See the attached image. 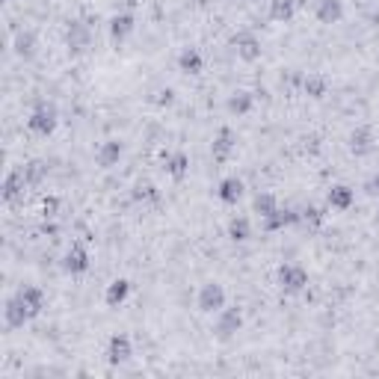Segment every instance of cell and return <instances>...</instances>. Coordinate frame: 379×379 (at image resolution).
<instances>
[{
    "label": "cell",
    "mask_w": 379,
    "mask_h": 379,
    "mask_svg": "<svg viewBox=\"0 0 379 379\" xmlns=\"http://www.w3.org/2000/svg\"><path fill=\"white\" fill-rule=\"evenodd\" d=\"M59 124V113L54 104H36L33 113L27 116V131L36 136H50Z\"/></svg>",
    "instance_id": "6da1fadb"
},
{
    "label": "cell",
    "mask_w": 379,
    "mask_h": 379,
    "mask_svg": "<svg viewBox=\"0 0 379 379\" xmlns=\"http://www.w3.org/2000/svg\"><path fill=\"white\" fill-rule=\"evenodd\" d=\"M229 306V294H225V287L220 282H208L199 287V296H196V308L201 314H217Z\"/></svg>",
    "instance_id": "7a4b0ae2"
},
{
    "label": "cell",
    "mask_w": 379,
    "mask_h": 379,
    "mask_svg": "<svg viewBox=\"0 0 379 379\" xmlns=\"http://www.w3.org/2000/svg\"><path fill=\"white\" fill-rule=\"evenodd\" d=\"M240 329H243V314H240V308L225 306L222 311H217V320H213V335H217V341H231Z\"/></svg>",
    "instance_id": "3957f363"
},
{
    "label": "cell",
    "mask_w": 379,
    "mask_h": 379,
    "mask_svg": "<svg viewBox=\"0 0 379 379\" xmlns=\"http://www.w3.org/2000/svg\"><path fill=\"white\" fill-rule=\"evenodd\" d=\"M276 282L285 294H302L308 285V273L306 267H299V264H282L279 273H276Z\"/></svg>",
    "instance_id": "277c9868"
},
{
    "label": "cell",
    "mask_w": 379,
    "mask_h": 379,
    "mask_svg": "<svg viewBox=\"0 0 379 379\" xmlns=\"http://www.w3.org/2000/svg\"><path fill=\"white\" fill-rule=\"evenodd\" d=\"M234 148H237V136L231 128H220L217 136H213V143H210V157L213 163H229L231 155H234Z\"/></svg>",
    "instance_id": "5b68a950"
},
{
    "label": "cell",
    "mask_w": 379,
    "mask_h": 379,
    "mask_svg": "<svg viewBox=\"0 0 379 379\" xmlns=\"http://www.w3.org/2000/svg\"><path fill=\"white\" fill-rule=\"evenodd\" d=\"M231 48H234V54L243 59V62H255V59H261V39H258L255 33H249V30L237 33L234 39H231Z\"/></svg>",
    "instance_id": "8992f818"
},
{
    "label": "cell",
    "mask_w": 379,
    "mask_h": 379,
    "mask_svg": "<svg viewBox=\"0 0 379 379\" xmlns=\"http://www.w3.org/2000/svg\"><path fill=\"white\" fill-rule=\"evenodd\" d=\"M90 249L80 246V243H74L69 252H66V258H62V270H66L69 276H83L86 270H90Z\"/></svg>",
    "instance_id": "52a82bcc"
},
{
    "label": "cell",
    "mask_w": 379,
    "mask_h": 379,
    "mask_svg": "<svg viewBox=\"0 0 379 379\" xmlns=\"http://www.w3.org/2000/svg\"><path fill=\"white\" fill-rule=\"evenodd\" d=\"M15 296H18V302L24 306V311H27V317H30V320H33V317H39V314H42V308H45V290H42V287H36V285H24Z\"/></svg>",
    "instance_id": "ba28073f"
},
{
    "label": "cell",
    "mask_w": 379,
    "mask_h": 379,
    "mask_svg": "<svg viewBox=\"0 0 379 379\" xmlns=\"http://www.w3.org/2000/svg\"><path fill=\"white\" fill-rule=\"evenodd\" d=\"M131 356H134V344H131V338L124 335V332L110 335V341H107V362H110V364H124Z\"/></svg>",
    "instance_id": "9c48e42d"
},
{
    "label": "cell",
    "mask_w": 379,
    "mask_h": 379,
    "mask_svg": "<svg viewBox=\"0 0 379 379\" xmlns=\"http://www.w3.org/2000/svg\"><path fill=\"white\" fill-rule=\"evenodd\" d=\"M66 45H69V50H74V54H83V50L92 45V30L86 27L83 21H71L69 30H66Z\"/></svg>",
    "instance_id": "30bf717a"
},
{
    "label": "cell",
    "mask_w": 379,
    "mask_h": 379,
    "mask_svg": "<svg viewBox=\"0 0 379 379\" xmlns=\"http://www.w3.org/2000/svg\"><path fill=\"white\" fill-rule=\"evenodd\" d=\"M314 18L320 24L344 21V0H314Z\"/></svg>",
    "instance_id": "8fae6325"
},
{
    "label": "cell",
    "mask_w": 379,
    "mask_h": 379,
    "mask_svg": "<svg viewBox=\"0 0 379 379\" xmlns=\"http://www.w3.org/2000/svg\"><path fill=\"white\" fill-rule=\"evenodd\" d=\"M134 30H136V18L131 15V12H122V15L110 18V39H113V45H124Z\"/></svg>",
    "instance_id": "7c38bea8"
},
{
    "label": "cell",
    "mask_w": 379,
    "mask_h": 379,
    "mask_svg": "<svg viewBox=\"0 0 379 379\" xmlns=\"http://www.w3.org/2000/svg\"><path fill=\"white\" fill-rule=\"evenodd\" d=\"M122 155H124V143H119V140H107V143H101L98 145V151H95V163L101 169H113L116 163L122 160Z\"/></svg>",
    "instance_id": "4fadbf2b"
},
{
    "label": "cell",
    "mask_w": 379,
    "mask_h": 379,
    "mask_svg": "<svg viewBox=\"0 0 379 379\" xmlns=\"http://www.w3.org/2000/svg\"><path fill=\"white\" fill-rule=\"evenodd\" d=\"M373 148H376V136H373V131L368 128V124H362V128H356V131L350 134V151L356 157L371 155Z\"/></svg>",
    "instance_id": "5bb4252c"
},
{
    "label": "cell",
    "mask_w": 379,
    "mask_h": 379,
    "mask_svg": "<svg viewBox=\"0 0 379 379\" xmlns=\"http://www.w3.org/2000/svg\"><path fill=\"white\" fill-rule=\"evenodd\" d=\"M24 187H30L27 178H24V169H12L3 178V201L6 205H15V201L24 196Z\"/></svg>",
    "instance_id": "9a60e30c"
},
{
    "label": "cell",
    "mask_w": 379,
    "mask_h": 379,
    "mask_svg": "<svg viewBox=\"0 0 379 379\" xmlns=\"http://www.w3.org/2000/svg\"><path fill=\"white\" fill-rule=\"evenodd\" d=\"M306 3L308 0H270V18L279 24H287Z\"/></svg>",
    "instance_id": "2e32d148"
},
{
    "label": "cell",
    "mask_w": 379,
    "mask_h": 379,
    "mask_svg": "<svg viewBox=\"0 0 379 379\" xmlns=\"http://www.w3.org/2000/svg\"><path fill=\"white\" fill-rule=\"evenodd\" d=\"M131 296V282L128 279H113L104 290V302H107V308H122L124 302H128Z\"/></svg>",
    "instance_id": "e0dca14e"
},
{
    "label": "cell",
    "mask_w": 379,
    "mask_h": 379,
    "mask_svg": "<svg viewBox=\"0 0 379 379\" xmlns=\"http://www.w3.org/2000/svg\"><path fill=\"white\" fill-rule=\"evenodd\" d=\"M243 190H246V184L240 181L237 175H229V178H222V181H220L217 196H220L222 205H237L240 196H243Z\"/></svg>",
    "instance_id": "ac0fdd59"
},
{
    "label": "cell",
    "mask_w": 379,
    "mask_h": 379,
    "mask_svg": "<svg viewBox=\"0 0 379 379\" xmlns=\"http://www.w3.org/2000/svg\"><path fill=\"white\" fill-rule=\"evenodd\" d=\"M326 201H329L332 210H350L352 201H356V190L347 187V184H335L329 190V196H326Z\"/></svg>",
    "instance_id": "d6986e66"
},
{
    "label": "cell",
    "mask_w": 379,
    "mask_h": 379,
    "mask_svg": "<svg viewBox=\"0 0 379 379\" xmlns=\"http://www.w3.org/2000/svg\"><path fill=\"white\" fill-rule=\"evenodd\" d=\"M178 69L184 74H201L205 71V54L199 48H184L178 54Z\"/></svg>",
    "instance_id": "ffe728a7"
},
{
    "label": "cell",
    "mask_w": 379,
    "mask_h": 379,
    "mask_svg": "<svg viewBox=\"0 0 379 379\" xmlns=\"http://www.w3.org/2000/svg\"><path fill=\"white\" fill-rule=\"evenodd\" d=\"M12 48L21 59H33L36 57V48H39V39H36L33 30H18L15 39H12Z\"/></svg>",
    "instance_id": "44dd1931"
},
{
    "label": "cell",
    "mask_w": 379,
    "mask_h": 379,
    "mask_svg": "<svg viewBox=\"0 0 379 379\" xmlns=\"http://www.w3.org/2000/svg\"><path fill=\"white\" fill-rule=\"evenodd\" d=\"M3 320H6L9 329H21V326L30 320V317H27V311H24V306L18 302V296H9V299H6V306H3Z\"/></svg>",
    "instance_id": "7402d4cb"
},
{
    "label": "cell",
    "mask_w": 379,
    "mask_h": 379,
    "mask_svg": "<svg viewBox=\"0 0 379 379\" xmlns=\"http://www.w3.org/2000/svg\"><path fill=\"white\" fill-rule=\"evenodd\" d=\"M252 107H255V95L246 90L229 95V101H225V110H229L231 116H246V113H252Z\"/></svg>",
    "instance_id": "603a6c76"
},
{
    "label": "cell",
    "mask_w": 379,
    "mask_h": 379,
    "mask_svg": "<svg viewBox=\"0 0 379 379\" xmlns=\"http://www.w3.org/2000/svg\"><path fill=\"white\" fill-rule=\"evenodd\" d=\"M299 217L294 210H287V208H276L270 217H264V229L267 231H282V229H287V225H294Z\"/></svg>",
    "instance_id": "cb8c5ba5"
},
{
    "label": "cell",
    "mask_w": 379,
    "mask_h": 379,
    "mask_svg": "<svg viewBox=\"0 0 379 379\" xmlns=\"http://www.w3.org/2000/svg\"><path fill=\"white\" fill-rule=\"evenodd\" d=\"M166 172L175 181H184L187 172H190V157L184 155V151H172V155L166 157Z\"/></svg>",
    "instance_id": "d4e9b609"
},
{
    "label": "cell",
    "mask_w": 379,
    "mask_h": 379,
    "mask_svg": "<svg viewBox=\"0 0 379 379\" xmlns=\"http://www.w3.org/2000/svg\"><path fill=\"white\" fill-rule=\"evenodd\" d=\"M302 90H306V95H311V98H323L326 92H329V80L323 78V74H308L306 80H302Z\"/></svg>",
    "instance_id": "484cf974"
},
{
    "label": "cell",
    "mask_w": 379,
    "mask_h": 379,
    "mask_svg": "<svg viewBox=\"0 0 379 379\" xmlns=\"http://www.w3.org/2000/svg\"><path fill=\"white\" fill-rule=\"evenodd\" d=\"M229 237L234 240V243H246V240L252 237V222H249L246 217L229 220Z\"/></svg>",
    "instance_id": "4316f807"
},
{
    "label": "cell",
    "mask_w": 379,
    "mask_h": 379,
    "mask_svg": "<svg viewBox=\"0 0 379 379\" xmlns=\"http://www.w3.org/2000/svg\"><path fill=\"white\" fill-rule=\"evenodd\" d=\"M276 208H279V199H276L273 193H258L255 201H252V210H255L261 220H264V217H270Z\"/></svg>",
    "instance_id": "83f0119b"
},
{
    "label": "cell",
    "mask_w": 379,
    "mask_h": 379,
    "mask_svg": "<svg viewBox=\"0 0 379 379\" xmlns=\"http://www.w3.org/2000/svg\"><path fill=\"white\" fill-rule=\"evenodd\" d=\"M45 175H48V166L42 160H30L27 166H24V178H27L30 187H39L45 181Z\"/></svg>",
    "instance_id": "f1b7e54d"
},
{
    "label": "cell",
    "mask_w": 379,
    "mask_h": 379,
    "mask_svg": "<svg viewBox=\"0 0 379 379\" xmlns=\"http://www.w3.org/2000/svg\"><path fill=\"white\" fill-rule=\"evenodd\" d=\"M42 210H45V217H54V213L59 210V199H57V196H48V199L42 201Z\"/></svg>",
    "instance_id": "f546056e"
},
{
    "label": "cell",
    "mask_w": 379,
    "mask_h": 379,
    "mask_svg": "<svg viewBox=\"0 0 379 379\" xmlns=\"http://www.w3.org/2000/svg\"><path fill=\"white\" fill-rule=\"evenodd\" d=\"M136 201H143V199H157V190L151 187V184H145V187H136Z\"/></svg>",
    "instance_id": "4dcf8cb0"
},
{
    "label": "cell",
    "mask_w": 379,
    "mask_h": 379,
    "mask_svg": "<svg viewBox=\"0 0 379 379\" xmlns=\"http://www.w3.org/2000/svg\"><path fill=\"white\" fill-rule=\"evenodd\" d=\"M172 101H175V92H172V90H160L157 98H155V104H157V107H169Z\"/></svg>",
    "instance_id": "1f68e13d"
},
{
    "label": "cell",
    "mask_w": 379,
    "mask_h": 379,
    "mask_svg": "<svg viewBox=\"0 0 379 379\" xmlns=\"http://www.w3.org/2000/svg\"><path fill=\"white\" fill-rule=\"evenodd\" d=\"M364 193L368 196H379V172H373L368 181H364Z\"/></svg>",
    "instance_id": "d6a6232c"
},
{
    "label": "cell",
    "mask_w": 379,
    "mask_h": 379,
    "mask_svg": "<svg viewBox=\"0 0 379 379\" xmlns=\"http://www.w3.org/2000/svg\"><path fill=\"white\" fill-rule=\"evenodd\" d=\"M376 225H379V210H376Z\"/></svg>",
    "instance_id": "836d02e7"
},
{
    "label": "cell",
    "mask_w": 379,
    "mask_h": 379,
    "mask_svg": "<svg viewBox=\"0 0 379 379\" xmlns=\"http://www.w3.org/2000/svg\"><path fill=\"white\" fill-rule=\"evenodd\" d=\"M3 3H6V0H3Z\"/></svg>",
    "instance_id": "e575fe53"
}]
</instances>
